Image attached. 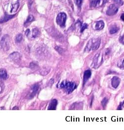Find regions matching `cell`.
<instances>
[{"mask_svg":"<svg viewBox=\"0 0 124 130\" xmlns=\"http://www.w3.org/2000/svg\"><path fill=\"white\" fill-rule=\"evenodd\" d=\"M1 29L0 28V35H1Z\"/></svg>","mask_w":124,"mask_h":130,"instance_id":"35","label":"cell"},{"mask_svg":"<svg viewBox=\"0 0 124 130\" xmlns=\"http://www.w3.org/2000/svg\"><path fill=\"white\" fill-rule=\"evenodd\" d=\"M7 77L8 75L6 69L4 68H1V70H0V78L2 80H5L7 79Z\"/></svg>","mask_w":124,"mask_h":130,"instance_id":"15","label":"cell"},{"mask_svg":"<svg viewBox=\"0 0 124 130\" xmlns=\"http://www.w3.org/2000/svg\"><path fill=\"white\" fill-rule=\"evenodd\" d=\"M122 104H121V103L120 104V105L118 106V110H122Z\"/></svg>","mask_w":124,"mask_h":130,"instance_id":"31","label":"cell"},{"mask_svg":"<svg viewBox=\"0 0 124 130\" xmlns=\"http://www.w3.org/2000/svg\"><path fill=\"white\" fill-rule=\"evenodd\" d=\"M14 15H8L7 14H5V15H4V16L2 17V18L0 19V23H4L5 22L7 21H9L10 20L12 19V18H13L14 17Z\"/></svg>","mask_w":124,"mask_h":130,"instance_id":"14","label":"cell"},{"mask_svg":"<svg viewBox=\"0 0 124 130\" xmlns=\"http://www.w3.org/2000/svg\"><path fill=\"white\" fill-rule=\"evenodd\" d=\"M91 76V72L90 70H86L83 75V83L84 84L86 82L89 80Z\"/></svg>","mask_w":124,"mask_h":130,"instance_id":"11","label":"cell"},{"mask_svg":"<svg viewBox=\"0 0 124 130\" xmlns=\"http://www.w3.org/2000/svg\"><path fill=\"white\" fill-rule=\"evenodd\" d=\"M121 82V80L118 76H114L111 80V84L115 89H117Z\"/></svg>","mask_w":124,"mask_h":130,"instance_id":"10","label":"cell"},{"mask_svg":"<svg viewBox=\"0 0 124 130\" xmlns=\"http://www.w3.org/2000/svg\"><path fill=\"white\" fill-rule=\"evenodd\" d=\"M108 99L107 97H105L101 101V104L102 105V106L105 108L106 105H107V103H108Z\"/></svg>","mask_w":124,"mask_h":130,"instance_id":"22","label":"cell"},{"mask_svg":"<svg viewBox=\"0 0 124 130\" xmlns=\"http://www.w3.org/2000/svg\"><path fill=\"white\" fill-rule=\"evenodd\" d=\"M110 53V51L109 49H106L105 51V55H108Z\"/></svg>","mask_w":124,"mask_h":130,"instance_id":"29","label":"cell"},{"mask_svg":"<svg viewBox=\"0 0 124 130\" xmlns=\"http://www.w3.org/2000/svg\"><path fill=\"white\" fill-rule=\"evenodd\" d=\"M101 43V39L99 38L97 39H91L87 43L86 46L85 48V52H88L91 50H96L98 49L100 46Z\"/></svg>","mask_w":124,"mask_h":130,"instance_id":"1","label":"cell"},{"mask_svg":"<svg viewBox=\"0 0 124 130\" xmlns=\"http://www.w3.org/2000/svg\"><path fill=\"white\" fill-rule=\"evenodd\" d=\"M8 58H9L11 61H13L17 62L21 60V56L19 53L14 52L11 54H10L9 57H8Z\"/></svg>","mask_w":124,"mask_h":130,"instance_id":"9","label":"cell"},{"mask_svg":"<svg viewBox=\"0 0 124 130\" xmlns=\"http://www.w3.org/2000/svg\"><path fill=\"white\" fill-rule=\"evenodd\" d=\"M104 27V22L102 21H96L95 25V29L97 30H100Z\"/></svg>","mask_w":124,"mask_h":130,"instance_id":"13","label":"cell"},{"mask_svg":"<svg viewBox=\"0 0 124 130\" xmlns=\"http://www.w3.org/2000/svg\"><path fill=\"white\" fill-rule=\"evenodd\" d=\"M83 0H76L75 3L79 8H81L83 4Z\"/></svg>","mask_w":124,"mask_h":130,"instance_id":"24","label":"cell"},{"mask_svg":"<svg viewBox=\"0 0 124 130\" xmlns=\"http://www.w3.org/2000/svg\"><path fill=\"white\" fill-rule=\"evenodd\" d=\"M5 89L4 83L2 82H0V94L2 93Z\"/></svg>","mask_w":124,"mask_h":130,"instance_id":"25","label":"cell"},{"mask_svg":"<svg viewBox=\"0 0 124 130\" xmlns=\"http://www.w3.org/2000/svg\"><path fill=\"white\" fill-rule=\"evenodd\" d=\"M119 27H118L116 25H113L112 27H111L109 29V32L111 34H113L117 33L118 30H119Z\"/></svg>","mask_w":124,"mask_h":130,"instance_id":"18","label":"cell"},{"mask_svg":"<svg viewBox=\"0 0 124 130\" xmlns=\"http://www.w3.org/2000/svg\"><path fill=\"white\" fill-rule=\"evenodd\" d=\"M15 109H16V110H19V108L18 107H17L15 106L14 107V108H13V110H15Z\"/></svg>","mask_w":124,"mask_h":130,"instance_id":"33","label":"cell"},{"mask_svg":"<svg viewBox=\"0 0 124 130\" xmlns=\"http://www.w3.org/2000/svg\"><path fill=\"white\" fill-rule=\"evenodd\" d=\"M1 47L4 51H8L10 47V37L7 34L5 35L2 38L0 42Z\"/></svg>","mask_w":124,"mask_h":130,"instance_id":"3","label":"cell"},{"mask_svg":"<svg viewBox=\"0 0 124 130\" xmlns=\"http://www.w3.org/2000/svg\"><path fill=\"white\" fill-rule=\"evenodd\" d=\"M103 62V58L102 54L100 53H97L95 55L93 60L92 66L94 68H98Z\"/></svg>","mask_w":124,"mask_h":130,"instance_id":"4","label":"cell"},{"mask_svg":"<svg viewBox=\"0 0 124 130\" xmlns=\"http://www.w3.org/2000/svg\"><path fill=\"white\" fill-rule=\"evenodd\" d=\"M119 41L122 43V44H124V35H123V36L120 37V38H119Z\"/></svg>","mask_w":124,"mask_h":130,"instance_id":"28","label":"cell"},{"mask_svg":"<svg viewBox=\"0 0 124 130\" xmlns=\"http://www.w3.org/2000/svg\"><path fill=\"white\" fill-rule=\"evenodd\" d=\"M19 5H20V4H19V2H17L14 4L12 6L11 12V13H15V12H16V11H17V10L18 9V8L19 7Z\"/></svg>","mask_w":124,"mask_h":130,"instance_id":"19","label":"cell"},{"mask_svg":"<svg viewBox=\"0 0 124 130\" xmlns=\"http://www.w3.org/2000/svg\"><path fill=\"white\" fill-rule=\"evenodd\" d=\"M40 32L37 28H34L32 29L31 33V37L32 38H35L39 35Z\"/></svg>","mask_w":124,"mask_h":130,"instance_id":"16","label":"cell"},{"mask_svg":"<svg viewBox=\"0 0 124 130\" xmlns=\"http://www.w3.org/2000/svg\"><path fill=\"white\" fill-rule=\"evenodd\" d=\"M106 0H90V6L91 7H98L104 5Z\"/></svg>","mask_w":124,"mask_h":130,"instance_id":"6","label":"cell"},{"mask_svg":"<svg viewBox=\"0 0 124 130\" xmlns=\"http://www.w3.org/2000/svg\"><path fill=\"white\" fill-rule=\"evenodd\" d=\"M23 38V36L21 34H17L15 37V42L16 43H20Z\"/></svg>","mask_w":124,"mask_h":130,"instance_id":"21","label":"cell"},{"mask_svg":"<svg viewBox=\"0 0 124 130\" xmlns=\"http://www.w3.org/2000/svg\"><path fill=\"white\" fill-rule=\"evenodd\" d=\"M88 27V25L86 23H84L82 24L81 26V32L82 33L84 31V30L86 29Z\"/></svg>","mask_w":124,"mask_h":130,"instance_id":"26","label":"cell"},{"mask_svg":"<svg viewBox=\"0 0 124 130\" xmlns=\"http://www.w3.org/2000/svg\"><path fill=\"white\" fill-rule=\"evenodd\" d=\"M121 104H122V106L124 108V101L122 102V103H121Z\"/></svg>","mask_w":124,"mask_h":130,"instance_id":"34","label":"cell"},{"mask_svg":"<svg viewBox=\"0 0 124 130\" xmlns=\"http://www.w3.org/2000/svg\"><path fill=\"white\" fill-rule=\"evenodd\" d=\"M121 20L124 21V14H123L121 16Z\"/></svg>","mask_w":124,"mask_h":130,"instance_id":"30","label":"cell"},{"mask_svg":"<svg viewBox=\"0 0 124 130\" xmlns=\"http://www.w3.org/2000/svg\"><path fill=\"white\" fill-rule=\"evenodd\" d=\"M30 68L32 70H37V69L38 68H39V65H38V63H37V62H32L30 63Z\"/></svg>","mask_w":124,"mask_h":130,"instance_id":"20","label":"cell"},{"mask_svg":"<svg viewBox=\"0 0 124 130\" xmlns=\"http://www.w3.org/2000/svg\"><path fill=\"white\" fill-rule=\"evenodd\" d=\"M112 1L119 6H122L123 5V2L122 1V0H112Z\"/></svg>","mask_w":124,"mask_h":130,"instance_id":"27","label":"cell"},{"mask_svg":"<svg viewBox=\"0 0 124 130\" xmlns=\"http://www.w3.org/2000/svg\"><path fill=\"white\" fill-rule=\"evenodd\" d=\"M77 87L76 84L73 82L63 81L60 84V88L64 89L68 94L72 92Z\"/></svg>","mask_w":124,"mask_h":130,"instance_id":"2","label":"cell"},{"mask_svg":"<svg viewBox=\"0 0 124 130\" xmlns=\"http://www.w3.org/2000/svg\"><path fill=\"white\" fill-rule=\"evenodd\" d=\"M34 20V16L33 15H29L28 16L27 20H26V21L24 23V26H25V27H27V26L29 25Z\"/></svg>","mask_w":124,"mask_h":130,"instance_id":"17","label":"cell"},{"mask_svg":"<svg viewBox=\"0 0 124 130\" xmlns=\"http://www.w3.org/2000/svg\"><path fill=\"white\" fill-rule=\"evenodd\" d=\"M118 11V7L114 4L110 5L106 12V14L109 16H113L116 14Z\"/></svg>","mask_w":124,"mask_h":130,"instance_id":"7","label":"cell"},{"mask_svg":"<svg viewBox=\"0 0 124 130\" xmlns=\"http://www.w3.org/2000/svg\"><path fill=\"white\" fill-rule=\"evenodd\" d=\"M58 104V101L57 99H53L49 104V106L48 108V110H56L57 105Z\"/></svg>","mask_w":124,"mask_h":130,"instance_id":"12","label":"cell"},{"mask_svg":"<svg viewBox=\"0 0 124 130\" xmlns=\"http://www.w3.org/2000/svg\"><path fill=\"white\" fill-rule=\"evenodd\" d=\"M121 66H122V68H124V59L123 60V62H122V65Z\"/></svg>","mask_w":124,"mask_h":130,"instance_id":"32","label":"cell"},{"mask_svg":"<svg viewBox=\"0 0 124 130\" xmlns=\"http://www.w3.org/2000/svg\"><path fill=\"white\" fill-rule=\"evenodd\" d=\"M66 20L67 15L65 13H60L58 14L56 18V22L61 27H65Z\"/></svg>","mask_w":124,"mask_h":130,"instance_id":"5","label":"cell"},{"mask_svg":"<svg viewBox=\"0 0 124 130\" xmlns=\"http://www.w3.org/2000/svg\"><path fill=\"white\" fill-rule=\"evenodd\" d=\"M55 49L59 53H60V54H62L64 52V50L63 48H62L61 47L58 46H57L55 47Z\"/></svg>","mask_w":124,"mask_h":130,"instance_id":"23","label":"cell"},{"mask_svg":"<svg viewBox=\"0 0 124 130\" xmlns=\"http://www.w3.org/2000/svg\"><path fill=\"white\" fill-rule=\"evenodd\" d=\"M39 89V85L38 83L35 84L33 85H32L31 89V91L29 94L28 96V98H32L38 92Z\"/></svg>","mask_w":124,"mask_h":130,"instance_id":"8","label":"cell"}]
</instances>
